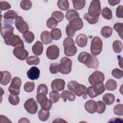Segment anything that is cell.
<instances>
[{"instance_id":"681fc988","label":"cell","mask_w":123,"mask_h":123,"mask_svg":"<svg viewBox=\"0 0 123 123\" xmlns=\"http://www.w3.org/2000/svg\"><path fill=\"white\" fill-rule=\"evenodd\" d=\"M48 93V89L47 86L43 84H40L37 88V94L42 93L47 95Z\"/></svg>"},{"instance_id":"8992f818","label":"cell","mask_w":123,"mask_h":123,"mask_svg":"<svg viewBox=\"0 0 123 123\" xmlns=\"http://www.w3.org/2000/svg\"><path fill=\"white\" fill-rule=\"evenodd\" d=\"M72 62L71 59L64 57L61 59L59 72L64 74H68L71 72Z\"/></svg>"},{"instance_id":"db71d44e","label":"cell","mask_w":123,"mask_h":123,"mask_svg":"<svg viewBox=\"0 0 123 123\" xmlns=\"http://www.w3.org/2000/svg\"><path fill=\"white\" fill-rule=\"evenodd\" d=\"M86 94L88 95V96L90 98H94L97 97V95L95 94V93L94 91L92 86H90L88 88H87Z\"/></svg>"},{"instance_id":"680465c9","label":"cell","mask_w":123,"mask_h":123,"mask_svg":"<svg viewBox=\"0 0 123 123\" xmlns=\"http://www.w3.org/2000/svg\"><path fill=\"white\" fill-rule=\"evenodd\" d=\"M122 62H123V59H122V58L121 57V60H119V65H120V67L122 69L123 67H122Z\"/></svg>"},{"instance_id":"9a60e30c","label":"cell","mask_w":123,"mask_h":123,"mask_svg":"<svg viewBox=\"0 0 123 123\" xmlns=\"http://www.w3.org/2000/svg\"><path fill=\"white\" fill-rule=\"evenodd\" d=\"M60 54V50L58 47L52 45L48 47L46 50V55L48 59L54 60L57 59Z\"/></svg>"},{"instance_id":"1f68e13d","label":"cell","mask_w":123,"mask_h":123,"mask_svg":"<svg viewBox=\"0 0 123 123\" xmlns=\"http://www.w3.org/2000/svg\"><path fill=\"white\" fill-rule=\"evenodd\" d=\"M50 35L52 39L55 40H59L62 36V31L59 28H54L51 31Z\"/></svg>"},{"instance_id":"52a82bcc","label":"cell","mask_w":123,"mask_h":123,"mask_svg":"<svg viewBox=\"0 0 123 123\" xmlns=\"http://www.w3.org/2000/svg\"><path fill=\"white\" fill-rule=\"evenodd\" d=\"M4 26L1 27L0 35L3 39H6L13 35L14 28L12 26L13 21H4Z\"/></svg>"},{"instance_id":"d6a6232c","label":"cell","mask_w":123,"mask_h":123,"mask_svg":"<svg viewBox=\"0 0 123 123\" xmlns=\"http://www.w3.org/2000/svg\"><path fill=\"white\" fill-rule=\"evenodd\" d=\"M73 4L74 9L76 10H80L84 8L86 4V1L84 0H72Z\"/></svg>"},{"instance_id":"8d00e7d4","label":"cell","mask_w":123,"mask_h":123,"mask_svg":"<svg viewBox=\"0 0 123 123\" xmlns=\"http://www.w3.org/2000/svg\"><path fill=\"white\" fill-rule=\"evenodd\" d=\"M112 48L115 53H119L123 49V45L122 42L119 40H115L113 42Z\"/></svg>"},{"instance_id":"8fae6325","label":"cell","mask_w":123,"mask_h":123,"mask_svg":"<svg viewBox=\"0 0 123 123\" xmlns=\"http://www.w3.org/2000/svg\"><path fill=\"white\" fill-rule=\"evenodd\" d=\"M88 68H93L94 69H98L99 65V62L98 59L94 55L88 53L85 58L83 63Z\"/></svg>"},{"instance_id":"d6986e66","label":"cell","mask_w":123,"mask_h":123,"mask_svg":"<svg viewBox=\"0 0 123 123\" xmlns=\"http://www.w3.org/2000/svg\"><path fill=\"white\" fill-rule=\"evenodd\" d=\"M84 107L86 110L89 113L93 114L96 112L97 106L96 102L94 100L90 99L87 101L85 103Z\"/></svg>"},{"instance_id":"5bb4252c","label":"cell","mask_w":123,"mask_h":123,"mask_svg":"<svg viewBox=\"0 0 123 123\" xmlns=\"http://www.w3.org/2000/svg\"><path fill=\"white\" fill-rule=\"evenodd\" d=\"M15 26L18 31L22 34L28 31L29 26L26 22H25L22 17L18 16L15 21Z\"/></svg>"},{"instance_id":"4dcf8cb0","label":"cell","mask_w":123,"mask_h":123,"mask_svg":"<svg viewBox=\"0 0 123 123\" xmlns=\"http://www.w3.org/2000/svg\"><path fill=\"white\" fill-rule=\"evenodd\" d=\"M23 37L25 42L29 44L32 43L35 38L34 33L31 31H27L23 34Z\"/></svg>"},{"instance_id":"74e56055","label":"cell","mask_w":123,"mask_h":123,"mask_svg":"<svg viewBox=\"0 0 123 123\" xmlns=\"http://www.w3.org/2000/svg\"><path fill=\"white\" fill-rule=\"evenodd\" d=\"M26 62L28 65H37L39 64L40 62V59L37 56H31L26 59Z\"/></svg>"},{"instance_id":"6da1fadb","label":"cell","mask_w":123,"mask_h":123,"mask_svg":"<svg viewBox=\"0 0 123 123\" xmlns=\"http://www.w3.org/2000/svg\"><path fill=\"white\" fill-rule=\"evenodd\" d=\"M83 22L81 18H76L70 22L66 27V33L69 37H73L76 31L81 30L83 27Z\"/></svg>"},{"instance_id":"ba28073f","label":"cell","mask_w":123,"mask_h":123,"mask_svg":"<svg viewBox=\"0 0 123 123\" xmlns=\"http://www.w3.org/2000/svg\"><path fill=\"white\" fill-rule=\"evenodd\" d=\"M46 95L42 93L37 94L36 98L37 101L40 104L41 109L49 110L51 109L52 104L50 99L49 100L47 98Z\"/></svg>"},{"instance_id":"836d02e7","label":"cell","mask_w":123,"mask_h":123,"mask_svg":"<svg viewBox=\"0 0 123 123\" xmlns=\"http://www.w3.org/2000/svg\"><path fill=\"white\" fill-rule=\"evenodd\" d=\"M18 16L17 13L13 10H9L6 12L3 15V18L6 20L16 19Z\"/></svg>"},{"instance_id":"277c9868","label":"cell","mask_w":123,"mask_h":123,"mask_svg":"<svg viewBox=\"0 0 123 123\" xmlns=\"http://www.w3.org/2000/svg\"><path fill=\"white\" fill-rule=\"evenodd\" d=\"M102 49V40L98 37H94L91 42L90 51L94 56L99 55Z\"/></svg>"},{"instance_id":"816d5d0a","label":"cell","mask_w":123,"mask_h":123,"mask_svg":"<svg viewBox=\"0 0 123 123\" xmlns=\"http://www.w3.org/2000/svg\"><path fill=\"white\" fill-rule=\"evenodd\" d=\"M111 74H112V76L117 79L121 78H122V77L123 76V71L121 70H120L119 69H118V68L114 69L112 71Z\"/></svg>"},{"instance_id":"83f0119b","label":"cell","mask_w":123,"mask_h":123,"mask_svg":"<svg viewBox=\"0 0 123 123\" xmlns=\"http://www.w3.org/2000/svg\"><path fill=\"white\" fill-rule=\"evenodd\" d=\"M65 17L67 20L69 22L72 20L79 17V14L75 10L73 9H70L66 12Z\"/></svg>"},{"instance_id":"7c38bea8","label":"cell","mask_w":123,"mask_h":123,"mask_svg":"<svg viewBox=\"0 0 123 123\" xmlns=\"http://www.w3.org/2000/svg\"><path fill=\"white\" fill-rule=\"evenodd\" d=\"M5 43L7 45H10L14 48L18 47H24V44L22 39L17 35L14 34L8 38L4 40Z\"/></svg>"},{"instance_id":"11a10c76","label":"cell","mask_w":123,"mask_h":123,"mask_svg":"<svg viewBox=\"0 0 123 123\" xmlns=\"http://www.w3.org/2000/svg\"><path fill=\"white\" fill-rule=\"evenodd\" d=\"M123 6L122 5H119L117 7L116 10V15L119 18H123Z\"/></svg>"},{"instance_id":"603a6c76","label":"cell","mask_w":123,"mask_h":123,"mask_svg":"<svg viewBox=\"0 0 123 123\" xmlns=\"http://www.w3.org/2000/svg\"><path fill=\"white\" fill-rule=\"evenodd\" d=\"M40 39L42 42L45 45L51 43L52 41L50 33L48 31H44L41 33Z\"/></svg>"},{"instance_id":"e575fe53","label":"cell","mask_w":123,"mask_h":123,"mask_svg":"<svg viewBox=\"0 0 123 123\" xmlns=\"http://www.w3.org/2000/svg\"><path fill=\"white\" fill-rule=\"evenodd\" d=\"M59 8L62 11H66L69 8V3L67 0H59L57 2Z\"/></svg>"},{"instance_id":"ac0fdd59","label":"cell","mask_w":123,"mask_h":123,"mask_svg":"<svg viewBox=\"0 0 123 123\" xmlns=\"http://www.w3.org/2000/svg\"><path fill=\"white\" fill-rule=\"evenodd\" d=\"M27 76L31 80L37 79L40 75V70L36 66H33L27 72Z\"/></svg>"},{"instance_id":"f35d334b","label":"cell","mask_w":123,"mask_h":123,"mask_svg":"<svg viewBox=\"0 0 123 123\" xmlns=\"http://www.w3.org/2000/svg\"><path fill=\"white\" fill-rule=\"evenodd\" d=\"M102 15L104 18L107 20H110L112 18V11L110 8L105 7L102 9Z\"/></svg>"},{"instance_id":"7402d4cb","label":"cell","mask_w":123,"mask_h":123,"mask_svg":"<svg viewBox=\"0 0 123 123\" xmlns=\"http://www.w3.org/2000/svg\"><path fill=\"white\" fill-rule=\"evenodd\" d=\"M43 51V45L42 43L39 41H37L32 46V51L33 53L37 55H41Z\"/></svg>"},{"instance_id":"f5cc1de1","label":"cell","mask_w":123,"mask_h":123,"mask_svg":"<svg viewBox=\"0 0 123 123\" xmlns=\"http://www.w3.org/2000/svg\"><path fill=\"white\" fill-rule=\"evenodd\" d=\"M11 7V5L6 1H0V9L1 11H5L10 9Z\"/></svg>"},{"instance_id":"ee69618b","label":"cell","mask_w":123,"mask_h":123,"mask_svg":"<svg viewBox=\"0 0 123 123\" xmlns=\"http://www.w3.org/2000/svg\"><path fill=\"white\" fill-rule=\"evenodd\" d=\"M97 111H96L99 114L103 113L106 109V105L105 104L102 102V101H98L97 102Z\"/></svg>"},{"instance_id":"30bf717a","label":"cell","mask_w":123,"mask_h":123,"mask_svg":"<svg viewBox=\"0 0 123 123\" xmlns=\"http://www.w3.org/2000/svg\"><path fill=\"white\" fill-rule=\"evenodd\" d=\"M22 84L21 79L18 77H14L9 87V91L12 95H18L20 93V88Z\"/></svg>"},{"instance_id":"d4e9b609","label":"cell","mask_w":123,"mask_h":123,"mask_svg":"<svg viewBox=\"0 0 123 123\" xmlns=\"http://www.w3.org/2000/svg\"><path fill=\"white\" fill-rule=\"evenodd\" d=\"M49 115L50 112L49 110L41 109L38 112V117L39 119L43 122L47 121L49 119Z\"/></svg>"},{"instance_id":"f1b7e54d","label":"cell","mask_w":123,"mask_h":123,"mask_svg":"<svg viewBox=\"0 0 123 123\" xmlns=\"http://www.w3.org/2000/svg\"><path fill=\"white\" fill-rule=\"evenodd\" d=\"M92 86H93L94 91L97 96L102 94L105 90V86L103 83H99Z\"/></svg>"},{"instance_id":"6f0895ef","label":"cell","mask_w":123,"mask_h":123,"mask_svg":"<svg viewBox=\"0 0 123 123\" xmlns=\"http://www.w3.org/2000/svg\"><path fill=\"white\" fill-rule=\"evenodd\" d=\"M30 123V121L28 119L26 118H22L18 121V123Z\"/></svg>"},{"instance_id":"3957f363","label":"cell","mask_w":123,"mask_h":123,"mask_svg":"<svg viewBox=\"0 0 123 123\" xmlns=\"http://www.w3.org/2000/svg\"><path fill=\"white\" fill-rule=\"evenodd\" d=\"M63 46L64 54L68 57H72L75 55L77 51L74 41L71 37H68L64 39Z\"/></svg>"},{"instance_id":"b9f144b4","label":"cell","mask_w":123,"mask_h":123,"mask_svg":"<svg viewBox=\"0 0 123 123\" xmlns=\"http://www.w3.org/2000/svg\"><path fill=\"white\" fill-rule=\"evenodd\" d=\"M49 99L51 101L52 103H56L57 102L60 98V94L59 93L55 91H52L50 92L49 94Z\"/></svg>"},{"instance_id":"f546056e","label":"cell","mask_w":123,"mask_h":123,"mask_svg":"<svg viewBox=\"0 0 123 123\" xmlns=\"http://www.w3.org/2000/svg\"><path fill=\"white\" fill-rule=\"evenodd\" d=\"M112 33V28L109 26H105L102 28L101 30V34L105 38L110 37Z\"/></svg>"},{"instance_id":"2e32d148","label":"cell","mask_w":123,"mask_h":123,"mask_svg":"<svg viewBox=\"0 0 123 123\" xmlns=\"http://www.w3.org/2000/svg\"><path fill=\"white\" fill-rule=\"evenodd\" d=\"M13 54L17 59L22 61L25 60L28 58L29 55L27 50L23 47L14 48L13 50Z\"/></svg>"},{"instance_id":"ffe728a7","label":"cell","mask_w":123,"mask_h":123,"mask_svg":"<svg viewBox=\"0 0 123 123\" xmlns=\"http://www.w3.org/2000/svg\"><path fill=\"white\" fill-rule=\"evenodd\" d=\"M0 75V84L3 86L7 85L10 82L12 79V75L11 73L7 71H1Z\"/></svg>"},{"instance_id":"f907efd6","label":"cell","mask_w":123,"mask_h":123,"mask_svg":"<svg viewBox=\"0 0 123 123\" xmlns=\"http://www.w3.org/2000/svg\"><path fill=\"white\" fill-rule=\"evenodd\" d=\"M60 64L58 63H53L50 64L49 66V71L52 74H56L59 72Z\"/></svg>"},{"instance_id":"9f6ffc18","label":"cell","mask_w":123,"mask_h":123,"mask_svg":"<svg viewBox=\"0 0 123 123\" xmlns=\"http://www.w3.org/2000/svg\"><path fill=\"white\" fill-rule=\"evenodd\" d=\"M109 4L111 6H114L119 4L120 2V0H108Z\"/></svg>"},{"instance_id":"60d3db41","label":"cell","mask_w":123,"mask_h":123,"mask_svg":"<svg viewBox=\"0 0 123 123\" xmlns=\"http://www.w3.org/2000/svg\"><path fill=\"white\" fill-rule=\"evenodd\" d=\"M58 22L54 18L51 17L48 19L46 23L47 26L49 28L52 29H54L58 25Z\"/></svg>"},{"instance_id":"9c48e42d","label":"cell","mask_w":123,"mask_h":123,"mask_svg":"<svg viewBox=\"0 0 123 123\" xmlns=\"http://www.w3.org/2000/svg\"><path fill=\"white\" fill-rule=\"evenodd\" d=\"M104 79V74L99 71H95L88 77V81L92 86L103 83Z\"/></svg>"},{"instance_id":"d590c367","label":"cell","mask_w":123,"mask_h":123,"mask_svg":"<svg viewBox=\"0 0 123 123\" xmlns=\"http://www.w3.org/2000/svg\"><path fill=\"white\" fill-rule=\"evenodd\" d=\"M51 17L54 18L58 23L62 22L64 17L63 13L59 11H55L51 14Z\"/></svg>"},{"instance_id":"cb8c5ba5","label":"cell","mask_w":123,"mask_h":123,"mask_svg":"<svg viewBox=\"0 0 123 123\" xmlns=\"http://www.w3.org/2000/svg\"><path fill=\"white\" fill-rule=\"evenodd\" d=\"M117 87V82L112 79L108 80L105 85V88L108 91H113L116 89Z\"/></svg>"},{"instance_id":"bcb514c9","label":"cell","mask_w":123,"mask_h":123,"mask_svg":"<svg viewBox=\"0 0 123 123\" xmlns=\"http://www.w3.org/2000/svg\"><path fill=\"white\" fill-rule=\"evenodd\" d=\"M9 102L12 105H17L20 102V98L17 95L10 94L8 98Z\"/></svg>"},{"instance_id":"c3c4849f","label":"cell","mask_w":123,"mask_h":123,"mask_svg":"<svg viewBox=\"0 0 123 123\" xmlns=\"http://www.w3.org/2000/svg\"><path fill=\"white\" fill-rule=\"evenodd\" d=\"M123 105L122 104H118L115 105L113 108V112L116 115L123 116Z\"/></svg>"},{"instance_id":"7dc6e473","label":"cell","mask_w":123,"mask_h":123,"mask_svg":"<svg viewBox=\"0 0 123 123\" xmlns=\"http://www.w3.org/2000/svg\"><path fill=\"white\" fill-rule=\"evenodd\" d=\"M35 88V83L33 82H27L25 83L24 89L27 92H32Z\"/></svg>"},{"instance_id":"484cf974","label":"cell","mask_w":123,"mask_h":123,"mask_svg":"<svg viewBox=\"0 0 123 123\" xmlns=\"http://www.w3.org/2000/svg\"><path fill=\"white\" fill-rule=\"evenodd\" d=\"M102 100L105 104L110 105L113 103L115 100V96L112 94L106 93L103 95Z\"/></svg>"},{"instance_id":"f6af8a7d","label":"cell","mask_w":123,"mask_h":123,"mask_svg":"<svg viewBox=\"0 0 123 123\" xmlns=\"http://www.w3.org/2000/svg\"><path fill=\"white\" fill-rule=\"evenodd\" d=\"M32 2L29 0H22L20 3L21 8L24 10H28L32 7Z\"/></svg>"},{"instance_id":"e0dca14e","label":"cell","mask_w":123,"mask_h":123,"mask_svg":"<svg viewBox=\"0 0 123 123\" xmlns=\"http://www.w3.org/2000/svg\"><path fill=\"white\" fill-rule=\"evenodd\" d=\"M65 81L64 80L60 78H57L53 80L51 83V87L52 91L57 92L61 91L64 89Z\"/></svg>"},{"instance_id":"7a4b0ae2","label":"cell","mask_w":123,"mask_h":123,"mask_svg":"<svg viewBox=\"0 0 123 123\" xmlns=\"http://www.w3.org/2000/svg\"><path fill=\"white\" fill-rule=\"evenodd\" d=\"M67 88L70 91L74 93L77 96L81 97L86 95V87L82 84H79L75 81H71L67 84Z\"/></svg>"},{"instance_id":"7bdbcfd3","label":"cell","mask_w":123,"mask_h":123,"mask_svg":"<svg viewBox=\"0 0 123 123\" xmlns=\"http://www.w3.org/2000/svg\"><path fill=\"white\" fill-rule=\"evenodd\" d=\"M123 24L122 23H117L113 25V29L118 33L119 36L123 39Z\"/></svg>"},{"instance_id":"5b68a950","label":"cell","mask_w":123,"mask_h":123,"mask_svg":"<svg viewBox=\"0 0 123 123\" xmlns=\"http://www.w3.org/2000/svg\"><path fill=\"white\" fill-rule=\"evenodd\" d=\"M101 12L100 2L98 0H93L91 1L89 5L88 14L94 17H99Z\"/></svg>"},{"instance_id":"4316f807","label":"cell","mask_w":123,"mask_h":123,"mask_svg":"<svg viewBox=\"0 0 123 123\" xmlns=\"http://www.w3.org/2000/svg\"><path fill=\"white\" fill-rule=\"evenodd\" d=\"M61 97L63 99H68V100L73 101L75 99V96L74 93L68 90H64L61 94Z\"/></svg>"},{"instance_id":"ab89813d","label":"cell","mask_w":123,"mask_h":123,"mask_svg":"<svg viewBox=\"0 0 123 123\" xmlns=\"http://www.w3.org/2000/svg\"><path fill=\"white\" fill-rule=\"evenodd\" d=\"M84 18L87 21V22L91 25L97 24L98 21L99 17H94L90 16L88 13H86L84 15Z\"/></svg>"},{"instance_id":"4fadbf2b","label":"cell","mask_w":123,"mask_h":123,"mask_svg":"<svg viewBox=\"0 0 123 123\" xmlns=\"http://www.w3.org/2000/svg\"><path fill=\"white\" fill-rule=\"evenodd\" d=\"M24 108L29 113L32 114H36L37 111L38 106L37 102L33 98L27 100L24 103Z\"/></svg>"},{"instance_id":"44dd1931","label":"cell","mask_w":123,"mask_h":123,"mask_svg":"<svg viewBox=\"0 0 123 123\" xmlns=\"http://www.w3.org/2000/svg\"><path fill=\"white\" fill-rule=\"evenodd\" d=\"M75 42L78 47L81 48L85 47L87 43V37L84 34H79L76 37Z\"/></svg>"}]
</instances>
